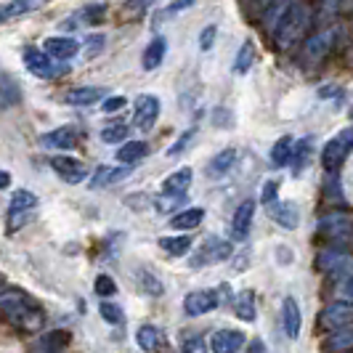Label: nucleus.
<instances>
[{
  "label": "nucleus",
  "mask_w": 353,
  "mask_h": 353,
  "mask_svg": "<svg viewBox=\"0 0 353 353\" xmlns=\"http://www.w3.org/2000/svg\"><path fill=\"white\" fill-rule=\"evenodd\" d=\"M0 308H3L6 319H8L14 327H19V330L35 332V330H40V327L46 324V311H43V305H40L32 295H27L24 290L3 287V292H0Z\"/></svg>",
  "instance_id": "nucleus-1"
},
{
  "label": "nucleus",
  "mask_w": 353,
  "mask_h": 353,
  "mask_svg": "<svg viewBox=\"0 0 353 353\" xmlns=\"http://www.w3.org/2000/svg\"><path fill=\"white\" fill-rule=\"evenodd\" d=\"M308 24H311V11H308V6H305V3H295V6L290 8L287 19L282 21V27L276 30V35L271 37V40H274L276 48H282V51L284 48H292L295 43L303 40Z\"/></svg>",
  "instance_id": "nucleus-2"
},
{
  "label": "nucleus",
  "mask_w": 353,
  "mask_h": 353,
  "mask_svg": "<svg viewBox=\"0 0 353 353\" xmlns=\"http://www.w3.org/2000/svg\"><path fill=\"white\" fill-rule=\"evenodd\" d=\"M353 152V128H343L337 136H332L321 149V168L327 173L340 170V165L345 162V157Z\"/></svg>",
  "instance_id": "nucleus-3"
},
{
  "label": "nucleus",
  "mask_w": 353,
  "mask_h": 353,
  "mask_svg": "<svg viewBox=\"0 0 353 353\" xmlns=\"http://www.w3.org/2000/svg\"><path fill=\"white\" fill-rule=\"evenodd\" d=\"M337 40V30H321L314 37H308V43L303 46V61L308 67H316L327 59V53L335 48Z\"/></svg>",
  "instance_id": "nucleus-4"
},
{
  "label": "nucleus",
  "mask_w": 353,
  "mask_h": 353,
  "mask_svg": "<svg viewBox=\"0 0 353 353\" xmlns=\"http://www.w3.org/2000/svg\"><path fill=\"white\" fill-rule=\"evenodd\" d=\"M351 324H353V303H348V301L330 303V305L319 314V327L327 330V332L351 327Z\"/></svg>",
  "instance_id": "nucleus-5"
},
{
  "label": "nucleus",
  "mask_w": 353,
  "mask_h": 353,
  "mask_svg": "<svg viewBox=\"0 0 353 353\" xmlns=\"http://www.w3.org/2000/svg\"><path fill=\"white\" fill-rule=\"evenodd\" d=\"M24 67L30 70V74H35V77H43V80H48L53 74H59V72H67V67H56L53 64V56L48 51H40L35 46H30V48H24Z\"/></svg>",
  "instance_id": "nucleus-6"
},
{
  "label": "nucleus",
  "mask_w": 353,
  "mask_h": 353,
  "mask_svg": "<svg viewBox=\"0 0 353 353\" xmlns=\"http://www.w3.org/2000/svg\"><path fill=\"white\" fill-rule=\"evenodd\" d=\"M316 234L321 239H330V242H345V239H351L353 236V223L348 215H327V218H321L319 221V229Z\"/></svg>",
  "instance_id": "nucleus-7"
},
{
  "label": "nucleus",
  "mask_w": 353,
  "mask_h": 353,
  "mask_svg": "<svg viewBox=\"0 0 353 353\" xmlns=\"http://www.w3.org/2000/svg\"><path fill=\"white\" fill-rule=\"evenodd\" d=\"M351 265H353V258L345 252V250H337V245L324 248L316 255V268L319 271H324V274H340V276H343Z\"/></svg>",
  "instance_id": "nucleus-8"
},
{
  "label": "nucleus",
  "mask_w": 353,
  "mask_h": 353,
  "mask_svg": "<svg viewBox=\"0 0 353 353\" xmlns=\"http://www.w3.org/2000/svg\"><path fill=\"white\" fill-rule=\"evenodd\" d=\"M159 117V99L157 96H152V93H143L136 99V109H133V123L139 130H152L154 123H157Z\"/></svg>",
  "instance_id": "nucleus-9"
},
{
  "label": "nucleus",
  "mask_w": 353,
  "mask_h": 353,
  "mask_svg": "<svg viewBox=\"0 0 353 353\" xmlns=\"http://www.w3.org/2000/svg\"><path fill=\"white\" fill-rule=\"evenodd\" d=\"M255 199H242L239 208L231 215V239L234 242H245L250 229H252V218H255Z\"/></svg>",
  "instance_id": "nucleus-10"
},
{
  "label": "nucleus",
  "mask_w": 353,
  "mask_h": 353,
  "mask_svg": "<svg viewBox=\"0 0 353 353\" xmlns=\"http://www.w3.org/2000/svg\"><path fill=\"white\" fill-rule=\"evenodd\" d=\"M221 305V298H218V292H212V290H194V292H189L186 298H183V311H186V316H205V314H210Z\"/></svg>",
  "instance_id": "nucleus-11"
},
{
  "label": "nucleus",
  "mask_w": 353,
  "mask_h": 353,
  "mask_svg": "<svg viewBox=\"0 0 353 353\" xmlns=\"http://www.w3.org/2000/svg\"><path fill=\"white\" fill-rule=\"evenodd\" d=\"M51 168H53V173L61 178L64 183H83V181L88 178V170H85V165H83L80 159L67 157V154H59V157H53L51 159Z\"/></svg>",
  "instance_id": "nucleus-12"
},
{
  "label": "nucleus",
  "mask_w": 353,
  "mask_h": 353,
  "mask_svg": "<svg viewBox=\"0 0 353 353\" xmlns=\"http://www.w3.org/2000/svg\"><path fill=\"white\" fill-rule=\"evenodd\" d=\"M265 210H268V218L276 223V226H282V229L292 231L298 229V223H301V210H298V205L295 202H271V205H265Z\"/></svg>",
  "instance_id": "nucleus-13"
},
{
  "label": "nucleus",
  "mask_w": 353,
  "mask_h": 353,
  "mask_svg": "<svg viewBox=\"0 0 353 353\" xmlns=\"http://www.w3.org/2000/svg\"><path fill=\"white\" fill-rule=\"evenodd\" d=\"M248 345V337L239 330H218L210 337V351L212 353H239Z\"/></svg>",
  "instance_id": "nucleus-14"
},
{
  "label": "nucleus",
  "mask_w": 353,
  "mask_h": 353,
  "mask_svg": "<svg viewBox=\"0 0 353 353\" xmlns=\"http://www.w3.org/2000/svg\"><path fill=\"white\" fill-rule=\"evenodd\" d=\"M231 258V245L229 242H223L221 236H208L205 242H202V250L196 252V265H205V263H221V261H226Z\"/></svg>",
  "instance_id": "nucleus-15"
},
{
  "label": "nucleus",
  "mask_w": 353,
  "mask_h": 353,
  "mask_svg": "<svg viewBox=\"0 0 353 353\" xmlns=\"http://www.w3.org/2000/svg\"><path fill=\"white\" fill-rule=\"evenodd\" d=\"M282 324H284V335L290 337V340H298L301 337V327H303L301 303L295 301L292 295L284 298L282 303Z\"/></svg>",
  "instance_id": "nucleus-16"
},
{
  "label": "nucleus",
  "mask_w": 353,
  "mask_h": 353,
  "mask_svg": "<svg viewBox=\"0 0 353 353\" xmlns=\"http://www.w3.org/2000/svg\"><path fill=\"white\" fill-rule=\"evenodd\" d=\"M77 128H72V125H64V128H56L51 133H46L40 143L46 146V149H56V152H67V149H74V143H77Z\"/></svg>",
  "instance_id": "nucleus-17"
},
{
  "label": "nucleus",
  "mask_w": 353,
  "mask_h": 353,
  "mask_svg": "<svg viewBox=\"0 0 353 353\" xmlns=\"http://www.w3.org/2000/svg\"><path fill=\"white\" fill-rule=\"evenodd\" d=\"M295 6V0H274L271 6H268V11H265L263 17V30L268 37L276 35V30L282 27V21L287 19V14H290V8Z\"/></svg>",
  "instance_id": "nucleus-18"
},
{
  "label": "nucleus",
  "mask_w": 353,
  "mask_h": 353,
  "mask_svg": "<svg viewBox=\"0 0 353 353\" xmlns=\"http://www.w3.org/2000/svg\"><path fill=\"white\" fill-rule=\"evenodd\" d=\"M130 176V165H120V168H112V165H101L93 178H90V186L93 189H109L114 183H120L123 178Z\"/></svg>",
  "instance_id": "nucleus-19"
},
{
  "label": "nucleus",
  "mask_w": 353,
  "mask_h": 353,
  "mask_svg": "<svg viewBox=\"0 0 353 353\" xmlns=\"http://www.w3.org/2000/svg\"><path fill=\"white\" fill-rule=\"evenodd\" d=\"M192 181H194V170L192 168H181V170L170 173V176L162 181V192L165 194H186V189L192 186Z\"/></svg>",
  "instance_id": "nucleus-20"
},
{
  "label": "nucleus",
  "mask_w": 353,
  "mask_h": 353,
  "mask_svg": "<svg viewBox=\"0 0 353 353\" xmlns=\"http://www.w3.org/2000/svg\"><path fill=\"white\" fill-rule=\"evenodd\" d=\"M321 348L330 353H343L353 351V330L351 327H343V330H332L330 335L321 340Z\"/></svg>",
  "instance_id": "nucleus-21"
},
{
  "label": "nucleus",
  "mask_w": 353,
  "mask_h": 353,
  "mask_svg": "<svg viewBox=\"0 0 353 353\" xmlns=\"http://www.w3.org/2000/svg\"><path fill=\"white\" fill-rule=\"evenodd\" d=\"M46 51L51 53L53 59H59V61H67V59H72L74 53L80 51V43L72 40V37H48L46 40Z\"/></svg>",
  "instance_id": "nucleus-22"
},
{
  "label": "nucleus",
  "mask_w": 353,
  "mask_h": 353,
  "mask_svg": "<svg viewBox=\"0 0 353 353\" xmlns=\"http://www.w3.org/2000/svg\"><path fill=\"white\" fill-rule=\"evenodd\" d=\"M99 99H104V88H96V85H83V88H74L64 96V101L70 106H90Z\"/></svg>",
  "instance_id": "nucleus-23"
},
{
  "label": "nucleus",
  "mask_w": 353,
  "mask_h": 353,
  "mask_svg": "<svg viewBox=\"0 0 353 353\" xmlns=\"http://www.w3.org/2000/svg\"><path fill=\"white\" fill-rule=\"evenodd\" d=\"M234 314L242 321H255L258 319V308H255V292L252 290H242L234 298Z\"/></svg>",
  "instance_id": "nucleus-24"
},
{
  "label": "nucleus",
  "mask_w": 353,
  "mask_h": 353,
  "mask_svg": "<svg viewBox=\"0 0 353 353\" xmlns=\"http://www.w3.org/2000/svg\"><path fill=\"white\" fill-rule=\"evenodd\" d=\"M234 162H236V149L229 146V149L218 152V154L210 159V165H208V176H212V178L226 176L231 168H234Z\"/></svg>",
  "instance_id": "nucleus-25"
},
{
  "label": "nucleus",
  "mask_w": 353,
  "mask_h": 353,
  "mask_svg": "<svg viewBox=\"0 0 353 353\" xmlns=\"http://www.w3.org/2000/svg\"><path fill=\"white\" fill-rule=\"evenodd\" d=\"M165 51H168V40L165 37H154L149 46H146V51H143V70L152 72L157 70L159 64H162V59H165Z\"/></svg>",
  "instance_id": "nucleus-26"
},
{
  "label": "nucleus",
  "mask_w": 353,
  "mask_h": 353,
  "mask_svg": "<svg viewBox=\"0 0 353 353\" xmlns=\"http://www.w3.org/2000/svg\"><path fill=\"white\" fill-rule=\"evenodd\" d=\"M292 149H295V141H292V136H282L279 141L271 146V165L274 168H284V165H290L292 162Z\"/></svg>",
  "instance_id": "nucleus-27"
},
{
  "label": "nucleus",
  "mask_w": 353,
  "mask_h": 353,
  "mask_svg": "<svg viewBox=\"0 0 353 353\" xmlns=\"http://www.w3.org/2000/svg\"><path fill=\"white\" fill-rule=\"evenodd\" d=\"M146 154H149V143L146 141H125L123 146L117 149V159H120L123 165H136V162H141Z\"/></svg>",
  "instance_id": "nucleus-28"
},
{
  "label": "nucleus",
  "mask_w": 353,
  "mask_h": 353,
  "mask_svg": "<svg viewBox=\"0 0 353 353\" xmlns=\"http://www.w3.org/2000/svg\"><path fill=\"white\" fill-rule=\"evenodd\" d=\"M46 0H8L6 6H3V21H11V19L17 17H24V14H30V11H35L40 8Z\"/></svg>",
  "instance_id": "nucleus-29"
},
{
  "label": "nucleus",
  "mask_w": 353,
  "mask_h": 353,
  "mask_svg": "<svg viewBox=\"0 0 353 353\" xmlns=\"http://www.w3.org/2000/svg\"><path fill=\"white\" fill-rule=\"evenodd\" d=\"M202 221H205V210H202V208H189V210L173 215L170 223H173V229H178V231H192V229H196Z\"/></svg>",
  "instance_id": "nucleus-30"
},
{
  "label": "nucleus",
  "mask_w": 353,
  "mask_h": 353,
  "mask_svg": "<svg viewBox=\"0 0 353 353\" xmlns=\"http://www.w3.org/2000/svg\"><path fill=\"white\" fill-rule=\"evenodd\" d=\"M37 210V196L30 189H17L11 196L8 212H35Z\"/></svg>",
  "instance_id": "nucleus-31"
},
{
  "label": "nucleus",
  "mask_w": 353,
  "mask_h": 353,
  "mask_svg": "<svg viewBox=\"0 0 353 353\" xmlns=\"http://www.w3.org/2000/svg\"><path fill=\"white\" fill-rule=\"evenodd\" d=\"M159 250L173 258H181L192 250V239L189 236H159Z\"/></svg>",
  "instance_id": "nucleus-32"
},
{
  "label": "nucleus",
  "mask_w": 353,
  "mask_h": 353,
  "mask_svg": "<svg viewBox=\"0 0 353 353\" xmlns=\"http://www.w3.org/2000/svg\"><path fill=\"white\" fill-rule=\"evenodd\" d=\"M136 343H139V348L146 353L157 351L159 348V330L154 324H143L139 327V332H136Z\"/></svg>",
  "instance_id": "nucleus-33"
},
{
  "label": "nucleus",
  "mask_w": 353,
  "mask_h": 353,
  "mask_svg": "<svg viewBox=\"0 0 353 353\" xmlns=\"http://www.w3.org/2000/svg\"><path fill=\"white\" fill-rule=\"evenodd\" d=\"M311 146H314L311 139H301V141H295V149H292V162H290L295 173H301L303 168L308 165V159H311Z\"/></svg>",
  "instance_id": "nucleus-34"
},
{
  "label": "nucleus",
  "mask_w": 353,
  "mask_h": 353,
  "mask_svg": "<svg viewBox=\"0 0 353 353\" xmlns=\"http://www.w3.org/2000/svg\"><path fill=\"white\" fill-rule=\"evenodd\" d=\"M19 101H21V90L14 83V77L8 72H3V109H11Z\"/></svg>",
  "instance_id": "nucleus-35"
},
{
  "label": "nucleus",
  "mask_w": 353,
  "mask_h": 353,
  "mask_svg": "<svg viewBox=\"0 0 353 353\" xmlns=\"http://www.w3.org/2000/svg\"><path fill=\"white\" fill-rule=\"evenodd\" d=\"M252 59H255V48H252V43H245L236 53V59H234V72L236 74H248L250 67H252Z\"/></svg>",
  "instance_id": "nucleus-36"
},
{
  "label": "nucleus",
  "mask_w": 353,
  "mask_h": 353,
  "mask_svg": "<svg viewBox=\"0 0 353 353\" xmlns=\"http://www.w3.org/2000/svg\"><path fill=\"white\" fill-rule=\"evenodd\" d=\"M128 133H130V128H128L125 123H112L101 130V141L104 143H120V141L128 139Z\"/></svg>",
  "instance_id": "nucleus-37"
},
{
  "label": "nucleus",
  "mask_w": 353,
  "mask_h": 353,
  "mask_svg": "<svg viewBox=\"0 0 353 353\" xmlns=\"http://www.w3.org/2000/svg\"><path fill=\"white\" fill-rule=\"evenodd\" d=\"M99 314H101V319H104V321H109V324H123V321H125L123 305H117V303H112V301H101V305H99Z\"/></svg>",
  "instance_id": "nucleus-38"
},
{
  "label": "nucleus",
  "mask_w": 353,
  "mask_h": 353,
  "mask_svg": "<svg viewBox=\"0 0 353 353\" xmlns=\"http://www.w3.org/2000/svg\"><path fill=\"white\" fill-rule=\"evenodd\" d=\"M77 17L83 19V24H101L106 17V6L104 3H90V6H85Z\"/></svg>",
  "instance_id": "nucleus-39"
},
{
  "label": "nucleus",
  "mask_w": 353,
  "mask_h": 353,
  "mask_svg": "<svg viewBox=\"0 0 353 353\" xmlns=\"http://www.w3.org/2000/svg\"><path fill=\"white\" fill-rule=\"evenodd\" d=\"M139 282H141V290L146 292V295H154V298H159V295L165 292L162 282H159L152 271H139Z\"/></svg>",
  "instance_id": "nucleus-40"
},
{
  "label": "nucleus",
  "mask_w": 353,
  "mask_h": 353,
  "mask_svg": "<svg viewBox=\"0 0 353 353\" xmlns=\"http://www.w3.org/2000/svg\"><path fill=\"white\" fill-rule=\"evenodd\" d=\"M181 353H208V340L202 335H183Z\"/></svg>",
  "instance_id": "nucleus-41"
},
{
  "label": "nucleus",
  "mask_w": 353,
  "mask_h": 353,
  "mask_svg": "<svg viewBox=\"0 0 353 353\" xmlns=\"http://www.w3.org/2000/svg\"><path fill=\"white\" fill-rule=\"evenodd\" d=\"M93 287H96V295H99L101 301H104V298H112V295L117 292V284H114V279H112V276H106V274H99Z\"/></svg>",
  "instance_id": "nucleus-42"
},
{
  "label": "nucleus",
  "mask_w": 353,
  "mask_h": 353,
  "mask_svg": "<svg viewBox=\"0 0 353 353\" xmlns=\"http://www.w3.org/2000/svg\"><path fill=\"white\" fill-rule=\"evenodd\" d=\"M181 202H183V194H165V192H162V196L154 199V208H157L159 212H173Z\"/></svg>",
  "instance_id": "nucleus-43"
},
{
  "label": "nucleus",
  "mask_w": 353,
  "mask_h": 353,
  "mask_svg": "<svg viewBox=\"0 0 353 353\" xmlns=\"http://www.w3.org/2000/svg\"><path fill=\"white\" fill-rule=\"evenodd\" d=\"M194 136H196V128H189L186 133H181V139H178V141L173 143L170 149H168V157L173 159V157H178V154H183V149H186L189 143L194 141Z\"/></svg>",
  "instance_id": "nucleus-44"
},
{
  "label": "nucleus",
  "mask_w": 353,
  "mask_h": 353,
  "mask_svg": "<svg viewBox=\"0 0 353 353\" xmlns=\"http://www.w3.org/2000/svg\"><path fill=\"white\" fill-rule=\"evenodd\" d=\"M279 186H282V181H279V178H271V181H265L263 192H261V202H263V205H271V202H276Z\"/></svg>",
  "instance_id": "nucleus-45"
},
{
  "label": "nucleus",
  "mask_w": 353,
  "mask_h": 353,
  "mask_svg": "<svg viewBox=\"0 0 353 353\" xmlns=\"http://www.w3.org/2000/svg\"><path fill=\"white\" fill-rule=\"evenodd\" d=\"M35 218V212H8V231H17L21 226H27Z\"/></svg>",
  "instance_id": "nucleus-46"
},
{
  "label": "nucleus",
  "mask_w": 353,
  "mask_h": 353,
  "mask_svg": "<svg viewBox=\"0 0 353 353\" xmlns=\"http://www.w3.org/2000/svg\"><path fill=\"white\" fill-rule=\"evenodd\" d=\"M337 292H340V298H343V301L353 303V274H343V276H340V282H337Z\"/></svg>",
  "instance_id": "nucleus-47"
},
{
  "label": "nucleus",
  "mask_w": 353,
  "mask_h": 353,
  "mask_svg": "<svg viewBox=\"0 0 353 353\" xmlns=\"http://www.w3.org/2000/svg\"><path fill=\"white\" fill-rule=\"evenodd\" d=\"M123 106H128V99L125 96H109V99H104V109L106 114H114V112H120Z\"/></svg>",
  "instance_id": "nucleus-48"
},
{
  "label": "nucleus",
  "mask_w": 353,
  "mask_h": 353,
  "mask_svg": "<svg viewBox=\"0 0 353 353\" xmlns=\"http://www.w3.org/2000/svg\"><path fill=\"white\" fill-rule=\"evenodd\" d=\"M104 46H106L104 35H90L88 40H85V53H88V56H96L99 51H104Z\"/></svg>",
  "instance_id": "nucleus-49"
},
{
  "label": "nucleus",
  "mask_w": 353,
  "mask_h": 353,
  "mask_svg": "<svg viewBox=\"0 0 353 353\" xmlns=\"http://www.w3.org/2000/svg\"><path fill=\"white\" fill-rule=\"evenodd\" d=\"M215 32H218V27H215V24H210V27H205V30H202V35H199V48H202V51H210L212 48Z\"/></svg>",
  "instance_id": "nucleus-50"
},
{
  "label": "nucleus",
  "mask_w": 353,
  "mask_h": 353,
  "mask_svg": "<svg viewBox=\"0 0 353 353\" xmlns=\"http://www.w3.org/2000/svg\"><path fill=\"white\" fill-rule=\"evenodd\" d=\"M194 6V0H173L165 11H162V17H170V14H178V11H183V8H192Z\"/></svg>",
  "instance_id": "nucleus-51"
},
{
  "label": "nucleus",
  "mask_w": 353,
  "mask_h": 353,
  "mask_svg": "<svg viewBox=\"0 0 353 353\" xmlns=\"http://www.w3.org/2000/svg\"><path fill=\"white\" fill-rule=\"evenodd\" d=\"M152 6H154V0H128V14H143Z\"/></svg>",
  "instance_id": "nucleus-52"
},
{
  "label": "nucleus",
  "mask_w": 353,
  "mask_h": 353,
  "mask_svg": "<svg viewBox=\"0 0 353 353\" xmlns=\"http://www.w3.org/2000/svg\"><path fill=\"white\" fill-rule=\"evenodd\" d=\"M319 96H321V99H337V101H340V99H343V88H337V85H332V88H321L319 90Z\"/></svg>",
  "instance_id": "nucleus-53"
},
{
  "label": "nucleus",
  "mask_w": 353,
  "mask_h": 353,
  "mask_svg": "<svg viewBox=\"0 0 353 353\" xmlns=\"http://www.w3.org/2000/svg\"><path fill=\"white\" fill-rule=\"evenodd\" d=\"M337 8H340V0H324V17H335Z\"/></svg>",
  "instance_id": "nucleus-54"
},
{
  "label": "nucleus",
  "mask_w": 353,
  "mask_h": 353,
  "mask_svg": "<svg viewBox=\"0 0 353 353\" xmlns=\"http://www.w3.org/2000/svg\"><path fill=\"white\" fill-rule=\"evenodd\" d=\"M245 353H265V343L261 340V337H255V340L248 345V351Z\"/></svg>",
  "instance_id": "nucleus-55"
},
{
  "label": "nucleus",
  "mask_w": 353,
  "mask_h": 353,
  "mask_svg": "<svg viewBox=\"0 0 353 353\" xmlns=\"http://www.w3.org/2000/svg\"><path fill=\"white\" fill-rule=\"evenodd\" d=\"M0 183H3V189H8V183H11V176H8V170H3V173H0Z\"/></svg>",
  "instance_id": "nucleus-56"
},
{
  "label": "nucleus",
  "mask_w": 353,
  "mask_h": 353,
  "mask_svg": "<svg viewBox=\"0 0 353 353\" xmlns=\"http://www.w3.org/2000/svg\"><path fill=\"white\" fill-rule=\"evenodd\" d=\"M255 3H258V6H263V8H268V6L274 3V0H255Z\"/></svg>",
  "instance_id": "nucleus-57"
}]
</instances>
